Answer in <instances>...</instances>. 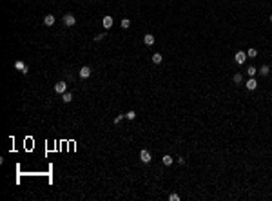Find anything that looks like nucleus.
Returning <instances> with one entry per match:
<instances>
[{
  "label": "nucleus",
  "instance_id": "nucleus-1",
  "mask_svg": "<svg viewBox=\"0 0 272 201\" xmlns=\"http://www.w3.org/2000/svg\"><path fill=\"white\" fill-rule=\"evenodd\" d=\"M64 24H66V26H75L76 24V18H75V14H71V13H67V14H64Z\"/></svg>",
  "mask_w": 272,
  "mask_h": 201
},
{
  "label": "nucleus",
  "instance_id": "nucleus-2",
  "mask_svg": "<svg viewBox=\"0 0 272 201\" xmlns=\"http://www.w3.org/2000/svg\"><path fill=\"white\" fill-rule=\"evenodd\" d=\"M140 159H142V163H151V152L145 150V149H142L140 150Z\"/></svg>",
  "mask_w": 272,
  "mask_h": 201
},
{
  "label": "nucleus",
  "instance_id": "nucleus-3",
  "mask_svg": "<svg viewBox=\"0 0 272 201\" xmlns=\"http://www.w3.org/2000/svg\"><path fill=\"white\" fill-rule=\"evenodd\" d=\"M67 89V83L66 82H58L56 85H54V92H58V94H64Z\"/></svg>",
  "mask_w": 272,
  "mask_h": 201
},
{
  "label": "nucleus",
  "instance_id": "nucleus-4",
  "mask_svg": "<svg viewBox=\"0 0 272 201\" xmlns=\"http://www.w3.org/2000/svg\"><path fill=\"white\" fill-rule=\"evenodd\" d=\"M15 67H17L18 71H22L24 74H27V71H29V69H27V65H26V63H24L22 60H17V62H15Z\"/></svg>",
  "mask_w": 272,
  "mask_h": 201
},
{
  "label": "nucleus",
  "instance_id": "nucleus-5",
  "mask_svg": "<svg viewBox=\"0 0 272 201\" xmlns=\"http://www.w3.org/2000/svg\"><path fill=\"white\" fill-rule=\"evenodd\" d=\"M234 58H236V63H240V65H241V63H243V62L247 60V53H243V51H238Z\"/></svg>",
  "mask_w": 272,
  "mask_h": 201
},
{
  "label": "nucleus",
  "instance_id": "nucleus-6",
  "mask_svg": "<svg viewBox=\"0 0 272 201\" xmlns=\"http://www.w3.org/2000/svg\"><path fill=\"white\" fill-rule=\"evenodd\" d=\"M247 89H249V91H254V89H258V82H256L254 78H250V80L247 82Z\"/></svg>",
  "mask_w": 272,
  "mask_h": 201
},
{
  "label": "nucleus",
  "instance_id": "nucleus-7",
  "mask_svg": "<svg viewBox=\"0 0 272 201\" xmlns=\"http://www.w3.org/2000/svg\"><path fill=\"white\" fill-rule=\"evenodd\" d=\"M102 24H103V27H105V29H109V27H113V16H103V20H102Z\"/></svg>",
  "mask_w": 272,
  "mask_h": 201
},
{
  "label": "nucleus",
  "instance_id": "nucleus-8",
  "mask_svg": "<svg viewBox=\"0 0 272 201\" xmlns=\"http://www.w3.org/2000/svg\"><path fill=\"white\" fill-rule=\"evenodd\" d=\"M143 43L151 47L152 43H154V36H152V35H145V36H143Z\"/></svg>",
  "mask_w": 272,
  "mask_h": 201
},
{
  "label": "nucleus",
  "instance_id": "nucleus-9",
  "mask_svg": "<svg viewBox=\"0 0 272 201\" xmlns=\"http://www.w3.org/2000/svg\"><path fill=\"white\" fill-rule=\"evenodd\" d=\"M62 101H64V103H69V101H73V94L66 91V92L62 94Z\"/></svg>",
  "mask_w": 272,
  "mask_h": 201
},
{
  "label": "nucleus",
  "instance_id": "nucleus-10",
  "mask_svg": "<svg viewBox=\"0 0 272 201\" xmlns=\"http://www.w3.org/2000/svg\"><path fill=\"white\" fill-rule=\"evenodd\" d=\"M80 76L82 78H89V76H91V69H89V67H82V69H80Z\"/></svg>",
  "mask_w": 272,
  "mask_h": 201
},
{
  "label": "nucleus",
  "instance_id": "nucleus-11",
  "mask_svg": "<svg viewBox=\"0 0 272 201\" xmlns=\"http://www.w3.org/2000/svg\"><path fill=\"white\" fill-rule=\"evenodd\" d=\"M44 24H46V26H53V24H54V16H53V14H46Z\"/></svg>",
  "mask_w": 272,
  "mask_h": 201
},
{
  "label": "nucleus",
  "instance_id": "nucleus-12",
  "mask_svg": "<svg viewBox=\"0 0 272 201\" xmlns=\"http://www.w3.org/2000/svg\"><path fill=\"white\" fill-rule=\"evenodd\" d=\"M259 74H261V76H269V74H270V67H269V65H261Z\"/></svg>",
  "mask_w": 272,
  "mask_h": 201
},
{
  "label": "nucleus",
  "instance_id": "nucleus-13",
  "mask_svg": "<svg viewBox=\"0 0 272 201\" xmlns=\"http://www.w3.org/2000/svg\"><path fill=\"white\" fill-rule=\"evenodd\" d=\"M151 60H152V63H156V65H158V63H161V60H163V58H161V55H160V53H154Z\"/></svg>",
  "mask_w": 272,
  "mask_h": 201
},
{
  "label": "nucleus",
  "instance_id": "nucleus-14",
  "mask_svg": "<svg viewBox=\"0 0 272 201\" xmlns=\"http://www.w3.org/2000/svg\"><path fill=\"white\" fill-rule=\"evenodd\" d=\"M232 80H234V83H241L243 82V74H241V72H236V74L232 76Z\"/></svg>",
  "mask_w": 272,
  "mask_h": 201
},
{
  "label": "nucleus",
  "instance_id": "nucleus-15",
  "mask_svg": "<svg viewBox=\"0 0 272 201\" xmlns=\"http://www.w3.org/2000/svg\"><path fill=\"white\" fill-rule=\"evenodd\" d=\"M161 161H163V165H167V167H169V165H172V158H171L169 154H167V156H163V158H161Z\"/></svg>",
  "mask_w": 272,
  "mask_h": 201
},
{
  "label": "nucleus",
  "instance_id": "nucleus-16",
  "mask_svg": "<svg viewBox=\"0 0 272 201\" xmlns=\"http://www.w3.org/2000/svg\"><path fill=\"white\" fill-rule=\"evenodd\" d=\"M256 72H258V71H256V67H249V69H247V74H249L250 78H254Z\"/></svg>",
  "mask_w": 272,
  "mask_h": 201
},
{
  "label": "nucleus",
  "instance_id": "nucleus-17",
  "mask_svg": "<svg viewBox=\"0 0 272 201\" xmlns=\"http://www.w3.org/2000/svg\"><path fill=\"white\" fill-rule=\"evenodd\" d=\"M125 118H127V120H134V118H136V112H134V111H129V112L125 114Z\"/></svg>",
  "mask_w": 272,
  "mask_h": 201
},
{
  "label": "nucleus",
  "instance_id": "nucleus-18",
  "mask_svg": "<svg viewBox=\"0 0 272 201\" xmlns=\"http://www.w3.org/2000/svg\"><path fill=\"white\" fill-rule=\"evenodd\" d=\"M129 26H131V20H129V18H123V20H122V27H123V29H127Z\"/></svg>",
  "mask_w": 272,
  "mask_h": 201
},
{
  "label": "nucleus",
  "instance_id": "nucleus-19",
  "mask_svg": "<svg viewBox=\"0 0 272 201\" xmlns=\"http://www.w3.org/2000/svg\"><path fill=\"white\" fill-rule=\"evenodd\" d=\"M123 118H125V114H118L116 118H114V121H113V123H114V125H118V123H120V121H122Z\"/></svg>",
  "mask_w": 272,
  "mask_h": 201
},
{
  "label": "nucleus",
  "instance_id": "nucleus-20",
  "mask_svg": "<svg viewBox=\"0 0 272 201\" xmlns=\"http://www.w3.org/2000/svg\"><path fill=\"white\" fill-rule=\"evenodd\" d=\"M256 55H258V51H256V49H249V51H247V56H250V58H254Z\"/></svg>",
  "mask_w": 272,
  "mask_h": 201
},
{
  "label": "nucleus",
  "instance_id": "nucleus-21",
  "mask_svg": "<svg viewBox=\"0 0 272 201\" xmlns=\"http://www.w3.org/2000/svg\"><path fill=\"white\" fill-rule=\"evenodd\" d=\"M169 199H171V201H180V196H178V194H171Z\"/></svg>",
  "mask_w": 272,
  "mask_h": 201
},
{
  "label": "nucleus",
  "instance_id": "nucleus-22",
  "mask_svg": "<svg viewBox=\"0 0 272 201\" xmlns=\"http://www.w3.org/2000/svg\"><path fill=\"white\" fill-rule=\"evenodd\" d=\"M103 36H105L103 33H100V35H96V42H98V40H103Z\"/></svg>",
  "mask_w": 272,
  "mask_h": 201
},
{
  "label": "nucleus",
  "instance_id": "nucleus-23",
  "mask_svg": "<svg viewBox=\"0 0 272 201\" xmlns=\"http://www.w3.org/2000/svg\"><path fill=\"white\" fill-rule=\"evenodd\" d=\"M270 22H272V14H270Z\"/></svg>",
  "mask_w": 272,
  "mask_h": 201
}]
</instances>
